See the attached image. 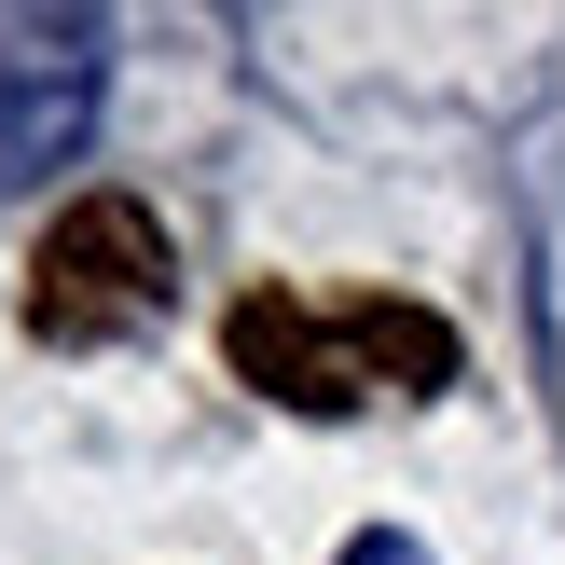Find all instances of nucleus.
Wrapping results in <instances>:
<instances>
[{
    "label": "nucleus",
    "mask_w": 565,
    "mask_h": 565,
    "mask_svg": "<svg viewBox=\"0 0 565 565\" xmlns=\"http://www.w3.org/2000/svg\"><path fill=\"white\" fill-rule=\"evenodd\" d=\"M180 303V248L138 193H70L28 248V331L42 345H125Z\"/></svg>",
    "instance_id": "1"
},
{
    "label": "nucleus",
    "mask_w": 565,
    "mask_h": 565,
    "mask_svg": "<svg viewBox=\"0 0 565 565\" xmlns=\"http://www.w3.org/2000/svg\"><path fill=\"white\" fill-rule=\"evenodd\" d=\"M110 97V14H0V180L83 166Z\"/></svg>",
    "instance_id": "2"
},
{
    "label": "nucleus",
    "mask_w": 565,
    "mask_h": 565,
    "mask_svg": "<svg viewBox=\"0 0 565 565\" xmlns=\"http://www.w3.org/2000/svg\"><path fill=\"white\" fill-rule=\"evenodd\" d=\"M221 359H235L263 401H290V414H359V359H345V331H331V303L248 290L235 318H221Z\"/></svg>",
    "instance_id": "3"
},
{
    "label": "nucleus",
    "mask_w": 565,
    "mask_h": 565,
    "mask_svg": "<svg viewBox=\"0 0 565 565\" xmlns=\"http://www.w3.org/2000/svg\"><path fill=\"white\" fill-rule=\"evenodd\" d=\"M331 331H345V359H359V401H441V386H456V331L428 318V303H386V290H359V303H331Z\"/></svg>",
    "instance_id": "4"
},
{
    "label": "nucleus",
    "mask_w": 565,
    "mask_h": 565,
    "mask_svg": "<svg viewBox=\"0 0 565 565\" xmlns=\"http://www.w3.org/2000/svg\"><path fill=\"white\" fill-rule=\"evenodd\" d=\"M331 565H428V539H401V524H359V539L331 552Z\"/></svg>",
    "instance_id": "5"
}]
</instances>
